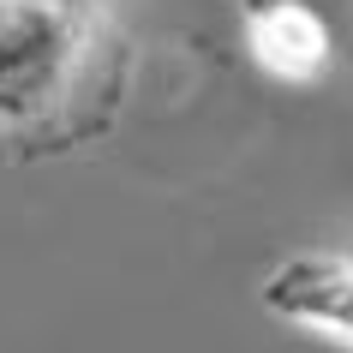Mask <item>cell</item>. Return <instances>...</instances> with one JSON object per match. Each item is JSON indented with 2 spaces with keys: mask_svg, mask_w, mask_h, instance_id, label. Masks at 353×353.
I'll return each instance as SVG.
<instances>
[{
  "mask_svg": "<svg viewBox=\"0 0 353 353\" xmlns=\"http://www.w3.org/2000/svg\"><path fill=\"white\" fill-rule=\"evenodd\" d=\"M120 0H0V162L102 144L132 96Z\"/></svg>",
  "mask_w": 353,
  "mask_h": 353,
  "instance_id": "1",
  "label": "cell"
},
{
  "mask_svg": "<svg viewBox=\"0 0 353 353\" xmlns=\"http://www.w3.org/2000/svg\"><path fill=\"white\" fill-rule=\"evenodd\" d=\"M240 37L245 54L281 84H317L335 66V30L305 0H245Z\"/></svg>",
  "mask_w": 353,
  "mask_h": 353,
  "instance_id": "2",
  "label": "cell"
},
{
  "mask_svg": "<svg viewBox=\"0 0 353 353\" xmlns=\"http://www.w3.org/2000/svg\"><path fill=\"white\" fill-rule=\"evenodd\" d=\"M258 299H263V312H276L281 323L353 347V258H330V252L288 258L258 288Z\"/></svg>",
  "mask_w": 353,
  "mask_h": 353,
  "instance_id": "3",
  "label": "cell"
}]
</instances>
